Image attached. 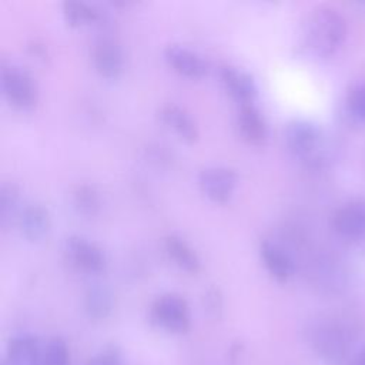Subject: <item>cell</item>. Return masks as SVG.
<instances>
[{
  "instance_id": "cell-19",
  "label": "cell",
  "mask_w": 365,
  "mask_h": 365,
  "mask_svg": "<svg viewBox=\"0 0 365 365\" xmlns=\"http://www.w3.org/2000/svg\"><path fill=\"white\" fill-rule=\"evenodd\" d=\"M114 298L111 291L103 284L91 285L84 295V308L88 317L94 319L106 318L113 309Z\"/></svg>"
},
{
  "instance_id": "cell-25",
  "label": "cell",
  "mask_w": 365,
  "mask_h": 365,
  "mask_svg": "<svg viewBox=\"0 0 365 365\" xmlns=\"http://www.w3.org/2000/svg\"><path fill=\"white\" fill-rule=\"evenodd\" d=\"M355 365H365V346L361 349L359 355H358V359H356V364Z\"/></svg>"
},
{
  "instance_id": "cell-17",
  "label": "cell",
  "mask_w": 365,
  "mask_h": 365,
  "mask_svg": "<svg viewBox=\"0 0 365 365\" xmlns=\"http://www.w3.org/2000/svg\"><path fill=\"white\" fill-rule=\"evenodd\" d=\"M164 247H165L168 257L181 269H184L187 272H197L200 269L201 262H200L197 252L180 235H175V234L167 235L165 241H164Z\"/></svg>"
},
{
  "instance_id": "cell-20",
  "label": "cell",
  "mask_w": 365,
  "mask_h": 365,
  "mask_svg": "<svg viewBox=\"0 0 365 365\" xmlns=\"http://www.w3.org/2000/svg\"><path fill=\"white\" fill-rule=\"evenodd\" d=\"M71 201L76 211L86 217H93L100 210V195L94 187L78 184L71 192Z\"/></svg>"
},
{
  "instance_id": "cell-15",
  "label": "cell",
  "mask_w": 365,
  "mask_h": 365,
  "mask_svg": "<svg viewBox=\"0 0 365 365\" xmlns=\"http://www.w3.org/2000/svg\"><path fill=\"white\" fill-rule=\"evenodd\" d=\"M44 348L36 336L21 334L14 336L7 349V365H43Z\"/></svg>"
},
{
  "instance_id": "cell-5",
  "label": "cell",
  "mask_w": 365,
  "mask_h": 365,
  "mask_svg": "<svg viewBox=\"0 0 365 365\" xmlns=\"http://www.w3.org/2000/svg\"><path fill=\"white\" fill-rule=\"evenodd\" d=\"M151 318L158 327L174 334H184L191 324L188 305L177 294L158 297L151 307Z\"/></svg>"
},
{
  "instance_id": "cell-6",
  "label": "cell",
  "mask_w": 365,
  "mask_h": 365,
  "mask_svg": "<svg viewBox=\"0 0 365 365\" xmlns=\"http://www.w3.org/2000/svg\"><path fill=\"white\" fill-rule=\"evenodd\" d=\"M334 232L346 241L365 240V197L342 202L331 217Z\"/></svg>"
},
{
  "instance_id": "cell-24",
  "label": "cell",
  "mask_w": 365,
  "mask_h": 365,
  "mask_svg": "<svg viewBox=\"0 0 365 365\" xmlns=\"http://www.w3.org/2000/svg\"><path fill=\"white\" fill-rule=\"evenodd\" d=\"M87 365H121V352L115 346H108L96 354Z\"/></svg>"
},
{
  "instance_id": "cell-2",
  "label": "cell",
  "mask_w": 365,
  "mask_h": 365,
  "mask_svg": "<svg viewBox=\"0 0 365 365\" xmlns=\"http://www.w3.org/2000/svg\"><path fill=\"white\" fill-rule=\"evenodd\" d=\"M284 137L289 153L309 168H322L332 160V145L325 131L314 121L291 120Z\"/></svg>"
},
{
  "instance_id": "cell-21",
  "label": "cell",
  "mask_w": 365,
  "mask_h": 365,
  "mask_svg": "<svg viewBox=\"0 0 365 365\" xmlns=\"http://www.w3.org/2000/svg\"><path fill=\"white\" fill-rule=\"evenodd\" d=\"M20 191L13 182H3L0 188V224L6 227L17 212Z\"/></svg>"
},
{
  "instance_id": "cell-1",
  "label": "cell",
  "mask_w": 365,
  "mask_h": 365,
  "mask_svg": "<svg viewBox=\"0 0 365 365\" xmlns=\"http://www.w3.org/2000/svg\"><path fill=\"white\" fill-rule=\"evenodd\" d=\"M348 36L345 17L332 6H318L309 11L304 23V43L318 57L336 54Z\"/></svg>"
},
{
  "instance_id": "cell-3",
  "label": "cell",
  "mask_w": 365,
  "mask_h": 365,
  "mask_svg": "<svg viewBox=\"0 0 365 365\" xmlns=\"http://www.w3.org/2000/svg\"><path fill=\"white\" fill-rule=\"evenodd\" d=\"M354 327L341 318H324L309 327L308 341L314 352L328 364L342 362L354 344Z\"/></svg>"
},
{
  "instance_id": "cell-22",
  "label": "cell",
  "mask_w": 365,
  "mask_h": 365,
  "mask_svg": "<svg viewBox=\"0 0 365 365\" xmlns=\"http://www.w3.org/2000/svg\"><path fill=\"white\" fill-rule=\"evenodd\" d=\"M43 365H70V352L66 341L53 338L44 346Z\"/></svg>"
},
{
  "instance_id": "cell-18",
  "label": "cell",
  "mask_w": 365,
  "mask_h": 365,
  "mask_svg": "<svg viewBox=\"0 0 365 365\" xmlns=\"http://www.w3.org/2000/svg\"><path fill=\"white\" fill-rule=\"evenodd\" d=\"M63 14L70 26H103V21H106L103 11L97 6L86 1H64Z\"/></svg>"
},
{
  "instance_id": "cell-8",
  "label": "cell",
  "mask_w": 365,
  "mask_h": 365,
  "mask_svg": "<svg viewBox=\"0 0 365 365\" xmlns=\"http://www.w3.org/2000/svg\"><path fill=\"white\" fill-rule=\"evenodd\" d=\"M64 252L68 261L86 272H98L106 265L103 250L80 235H70L64 240Z\"/></svg>"
},
{
  "instance_id": "cell-23",
  "label": "cell",
  "mask_w": 365,
  "mask_h": 365,
  "mask_svg": "<svg viewBox=\"0 0 365 365\" xmlns=\"http://www.w3.org/2000/svg\"><path fill=\"white\" fill-rule=\"evenodd\" d=\"M348 111L361 120H365V83L352 87L346 96Z\"/></svg>"
},
{
  "instance_id": "cell-9",
  "label": "cell",
  "mask_w": 365,
  "mask_h": 365,
  "mask_svg": "<svg viewBox=\"0 0 365 365\" xmlns=\"http://www.w3.org/2000/svg\"><path fill=\"white\" fill-rule=\"evenodd\" d=\"M91 61L97 73L107 78H115L124 67V56L120 44L108 37H98L91 47Z\"/></svg>"
},
{
  "instance_id": "cell-11",
  "label": "cell",
  "mask_w": 365,
  "mask_h": 365,
  "mask_svg": "<svg viewBox=\"0 0 365 365\" xmlns=\"http://www.w3.org/2000/svg\"><path fill=\"white\" fill-rule=\"evenodd\" d=\"M164 57L175 71L191 78L202 77L208 70V64L205 58L197 51L182 44H177V43L168 44L164 48Z\"/></svg>"
},
{
  "instance_id": "cell-4",
  "label": "cell",
  "mask_w": 365,
  "mask_h": 365,
  "mask_svg": "<svg viewBox=\"0 0 365 365\" xmlns=\"http://www.w3.org/2000/svg\"><path fill=\"white\" fill-rule=\"evenodd\" d=\"M0 84L7 101L20 110L31 108L37 101V86L31 73L20 64L4 63Z\"/></svg>"
},
{
  "instance_id": "cell-12",
  "label": "cell",
  "mask_w": 365,
  "mask_h": 365,
  "mask_svg": "<svg viewBox=\"0 0 365 365\" xmlns=\"http://www.w3.org/2000/svg\"><path fill=\"white\" fill-rule=\"evenodd\" d=\"M259 255L267 271L279 282L288 281L295 272L292 255L275 241L264 240L259 244Z\"/></svg>"
},
{
  "instance_id": "cell-16",
  "label": "cell",
  "mask_w": 365,
  "mask_h": 365,
  "mask_svg": "<svg viewBox=\"0 0 365 365\" xmlns=\"http://www.w3.org/2000/svg\"><path fill=\"white\" fill-rule=\"evenodd\" d=\"M158 115L163 123L170 125L182 140L192 143L198 138V127L190 113L182 107L173 103L164 104L158 110Z\"/></svg>"
},
{
  "instance_id": "cell-7",
  "label": "cell",
  "mask_w": 365,
  "mask_h": 365,
  "mask_svg": "<svg viewBox=\"0 0 365 365\" xmlns=\"http://www.w3.org/2000/svg\"><path fill=\"white\" fill-rule=\"evenodd\" d=\"M238 175L235 170L222 165L205 167L198 173V185L202 192L217 202H225L232 195Z\"/></svg>"
},
{
  "instance_id": "cell-14",
  "label": "cell",
  "mask_w": 365,
  "mask_h": 365,
  "mask_svg": "<svg viewBox=\"0 0 365 365\" xmlns=\"http://www.w3.org/2000/svg\"><path fill=\"white\" fill-rule=\"evenodd\" d=\"M19 225L21 234L29 241H40L50 228L48 210L41 202L27 204L19 214Z\"/></svg>"
},
{
  "instance_id": "cell-10",
  "label": "cell",
  "mask_w": 365,
  "mask_h": 365,
  "mask_svg": "<svg viewBox=\"0 0 365 365\" xmlns=\"http://www.w3.org/2000/svg\"><path fill=\"white\" fill-rule=\"evenodd\" d=\"M218 77L225 90L240 103H254L258 88L252 76L230 63H222L218 67Z\"/></svg>"
},
{
  "instance_id": "cell-13",
  "label": "cell",
  "mask_w": 365,
  "mask_h": 365,
  "mask_svg": "<svg viewBox=\"0 0 365 365\" xmlns=\"http://www.w3.org/2000/svg\"><path fill=\"white\" fill-rule=\"evenodd\" d=\"M237 124L242 138L251 144H261L268 137V124L254 103L240 104Z\"/></svg>"
}]
</instances>
